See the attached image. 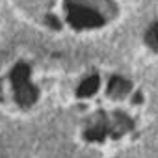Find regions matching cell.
<instances>
[{"label":"cell","instance_id":"obj_3","mask_svg":"<svg viewBox=\"0 0 158 158\" xmlns=\"http://www.w3.org/2000/svg\"><path fill=\"white\" fill-rule=\"evenodd\" d=\"M106 132H108V119H106V114H97V123H93L91 127L86 128L84 138H86L88 141H104Z\"/></svg>","mask_w":158,"mask_h":158},{"label":"cell","instance_id":"obj_6","mask_svg":"<svg viewBox=\"0 0 158 158\" xmlns=\"http://www.w3.org/2000/svg\"><path fill=\"white\" fill-rule=\"evenodd\" d=\"M10 80H11V84H13V88H17V86H23V84H26V82H30V67L26 65V63H17L15 67H13V71H11V74H10Z\"/></svg>","mask_w":158,"mask_h":158},{"label":"cell","instance_id":"obj_11","mask_svg":"<svg viewBox=\"0 0 158 158\" xmlns=\"http://www.w3.org/2000/svg\"><path fill=\"white\" fill-rule=\"evenodd\" d=\"M0 91H2V86H0Z\"/></svg>","mask_w":158,"mask_h":158},{"label":"cell","instance_id":"obj_1","mask_svg":"<svg viewBox=\"0 0 158 158\" xmlns=\"http://www.w3.org/2000/svg\"><path fill=\"white\" fill-rule=\"evenodd\" d=\"M67 21L76 30L99 28V26L104 24V19H102L101 13H97L95 10H91L88 6H80V4L67 6Z\"/></svg>","mask_w":158,"mask_h":158},{"label":"cell","instance_id":"obj_5","mask_svg":"<svg viewBox=\"0 0 158 158\" xmlns=\"http://www.w3.org/2000/svg\"><path fill=\"white\" fill-rule=\"evenodd\" d=\"M132 127H134L132 119H128L123 112L114 114V123H108V130H110L112 138H119L121 134H125V132L132 130Z\"/></svg>","mask_w":158,"mask_h":158},{"label":"cell","instance_id":"obj_7","mask_svg":"<svg viewBox=\"0 0 158 158\" xmlns=\"http://www.w3.org/2000/svg\"><path fill=\"white\" fill-rule=\"evenodd\" d=\"M99 84H101V80H99V76L97 74H93V76H88L86 80L78 86V89H76V95L80 97V99H86V97H91L93 93H97V89H99Z\"/></svg>","mask_w":158,"mask_h":158},{"label":"cell","instance_id":"obj_8","mask_svg":"<svg viewBox=\"0 0 158 158\" xmlns=\"http://www.w3.org/2000/svg\"><path fill=\"white\" fill-rule=\"evenodd\" d=\"M145 43H147L154 52H158V23H154V24L149 26V30H147V34H145Z\"/></svg>","mask_w":158,"mask_h":158},{"label":"cell","instance_id":"obj_2","mask_svg":"<svg viewBox=\"0 0 158 158\" xmlns=\"http://www.w3.org/2000/svg\"><path fill=\"white\" fill-rule=\"evenodd\" d=\"M13 89H15V101H17V104H19L21 108H30V106H34L35 101H37V97H39L37 88L32 86L30 82H26V84H23V86H17V88H13Z\"/></svg>","mask_w":158,"mask_h":158},{"label":"cell","instance_id":"obj_10","mask_svg":"<svg viewBox=\"0 0 158 158\" xmlns=\"http://www.w3.org/2000/svg\"><path fill=\"white\" fill-rule=\"evenodd\" d=\"M141 101H143L141 93H139V91H138V93H134V97H132V102H134V104H141Z\"/></svg>","mask_w":158,"mask_h":158},{"label":"cell","instance_id":"obj_4","mask_svg":"<svg viewBox=\"0 0 158 158\" xmlns=\"http://www.w3.org/2000/svg\"><path fill=\"white\" fill-rule=\"evenodd\" d=\"M132 91V84L121 76H112L108 82V95L112 99H123Z\"/></svg>","mask_w":158,"mask_h":158},{"label":"cell","instance_id":"obj_9","mask_svg":"<svg viewBox=\"0 0 158 158\" xmlns=\"http://www.w3.org/2000/svg\"><path fill=\"white\" fill-rule=\"evenodd\" d=\"M45 23H47V26H48V28H52V30H60V28H61L60 19H58L56 15H52V13H48V15L45 17Z\"/></svg>","mask_w":158,"mask_h":158}]
</instances>
